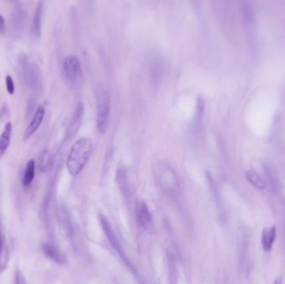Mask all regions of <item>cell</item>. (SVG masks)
Wrapping results in <instances>:
<instances>
[{"mask_svg":"<svg viewBox=\"0 0 285 284\" xmlns=\"http://www.w3.org/2000/svg\"><path fill=\"white\" fill-rule=\"evenodd\" d=\"M97 128L99 133L104 134L108 129L110 122V96L103 85L96 88Z\"/></svg>","mask_w":285,"mask_h":284,"instance_id":"obj_3","label":"cell"},{"mask_svg":"<svg viewBox=\"0 0 285 284\" xmlns=\"http://www.w3.org/2000/svg\"><path fill=\"white\" fill-rule=\"evenodd\" d=\"M43 2H39L35 9V15L33 19L32 33L35 38L40 37L42 29V19H43Z\"/></svg>","mask_w":285,"mask_h":284,"instance_id":"obj_10","label":"cell"},{"mask_svg":"<svg viewBox=\"0 0 285 284\" xmlns=\"http://www.w3.org/2000/svg\"><path fill=\"white\" fill-rule=\"evenodd\" d=\"M283 284L282 277H278L277 279H275V284Z\"/></svg>","mask_w":285,"mask_h":284,"instance_id":"obj_19","label":"cell"},{"mask_svg":"<svg viewBox=\"0 0 285 284\" xmlns=\"http://www.w3.org/2000/svg\"><path fill=\"white\" fill-rule=\"evenodd\" d=\"M93 150V144L88 138H81L73 144L67 159V168L72 176H77L85 167Z\"/></svg>","mask_w":285,"mask_h":284,"instance_id":"obj_1","label":"cell"},{"mask_svg":"<svg viewBox=\"0 0 285 284\" xmlns=\"http://www.w3.org/2000/svg\"><path fill=\"white\" fill-rule=\"evenodd\" d=\"M6 30L5 20L2 14H0V34H4Z\"/></svg>","mask_w":285,"mask_h":284,"instance_id":"obj_18","label":"cell"},{"mask_svg":"<svg viewBox=\"0 0 285 284\" xmlns=\"http://www.w3.org/2000/svg\"><path fill=\"white\" fill-rule=\"evenodd\" d=\"M139 223L142 229L146 230L149 233H152L155 230V224L153 220L152 214L149 211L148 205L144 202H142L139 206V213H138Z\"/></svg>","mask_w":285,"mask_h":284,"instance_id":"obj_7","label":"cell"},{"mask_svg":"<svg viewBox=\"0 0 285 284\" xmlns=\"http://www.w3.org/2000/svg\"><path fill=\"white\" fill-rule=\"evenodd\" d=\"M243 16L247 25H251L253 22V8L250 2L244 1L242 3Z\"/></svg>","mask_w":285,"mask_h":284,"instance_id":"obj_15","label":"cell"},{"mask_svg":"<svg viewBox=\"0 0 285 284\" xmlns=\"http://www.w3.org/2000/svg\"><path fill=\"white\" fill-rule=\"evenodd\" d=\"M155 177L163 191L171 196L179 194V183L173 168L164 162H158L155 166Z\"/></svg>","mask_w":285,"mask_h":284,"instance_id":"obj_2","label":"cell"},{"mask_svg":"<svg viewBox=\"0 0 285 284\" xmlns=\"http://www.w3.org/2000/svg\"><path fill=\"white\" fill-rule=\"evenodd\" d=\"M6 88L10 95H13L15 92V85L13 82V78L10 75H7L5 78Z\"/></svg>","mask_w":285,"mask_h":284,"instance_id":"obj_16","label":"cell"},{"mask_svg":"<svg viewBox=\"0 0 285 284\" xmlns=\"http://www.w3.org/2000/svg\"><path fill=\"white\" fill-rule=\"evenodd\" d=\"M64 74L70 82H75L80 77L82 70L80 60L76 56H68L64 62Z\"/></svg>","mask_w":285,"mask_h":284,"instance_id":"obj_5","label":"cell"},{"mask_svg":"<svg viewBox=\"0 0 285 284\" xmlns=\"http://www.w3.org/2000/svg\"><path fill=\"white\" fill-rule=\"evenodd\" d=\"M43 251L44 254L50 258L51 260L58 263V264H64L66 263V258L63 253L59 251L57 247L50 243H44L43 244Z\"/></svg>","mask_w":285,"mask_h":284,"instance_id":"obj_11","label":"cell"},{"mask_svg":"<svg viewBox=\"0 0 285 284\" xmlns=\"http://www.w3.org/2000/svg\"><path fill=\"white\" fill-rule=\"evenodd\" d=\"M13 125L10 122H6L3 132L0 136V160L3 157L10 144Z\"/></svg>","mask_w":285,"mask_h":284,"instance_id":"obj_9","label":"cell"},{"mask_svg":"<svg viewBox=\"0 0 285 284\" xmlns=\"http://www.w3.org/2000/svg\"><path fill=\"white\" fill-rule=\"evenodd\" d=\"M35 161L30 160L27 163L26 167L24 170V176L22 179V183L24 187L30 186L35 179Z\"/></svg>","mask_w":285,"mask_h":284,"instance_id":"obj_13","label":"cell"},{"mask_svg":"<svg viewBox=\"0 0 285 284\" xmlns=\"http://www.w3.org/2000/svg\"><path fill=\"white\" fill-rule=\"evenodd\" d=\"M277 238V228L276 226L267 227L263 229L261 237V244L265 252H270Z\"/></svg>","mask_w":285,"mask_h":284,"instance_id":"obj_8","label":"cell"},{"mask_svg":"<svg viewBox=\"0 0 285 284\" xmlns=\"http://www.w3.org/2000/svg\"><path fill=\"white\" fill-rule=\"evenodd\" d=\"M245 177L248 179V182L253 186L255 187L256 189H260V190L266 189V183L258 173H256L255 171L249 170L245 173Z\"/></svg>","mask_w":285,"mask_h":284,"instance_id":"obj_14","label":"cell"},{"mask_svg":"<svg viewBox=\"0 0 285 284\" xmlns=\"http://www.w3.org/2000/svg\"><path fill=\"white\" fill-rule=\"evenodd\" d=\"M118 185L120 187V191L122 192L125 199L129 198V183H128V175L124 167H121L118 169L117 176Z\"/></svg>","mask_w":285,"mask_h":284,"instance_id":"obj_12","label":"cell"},{"mask_svg":"<svg viewBox=\"0 0 285 284\" xmlns=\"http://www.w3.org/2000/svg\"><path fill=\"white\" fill-rule=\"evenodd\" d=\"M99 223H100L103 232L105 234L108 241L110 242V245L112 246L115 252H117L120 258L124 263V264L132 272V274L133 275H135V276H138L137 268H135V266L133 265L132 262L128 259L127 255L125 254V252L123 251V247L120 243V240L118 239L117 235L115 234V230L113 229L112 226L110 224V221L108 220V218L105 216L100 215L99 216Z\"/></svg>","mask_w":285,"mask_h":284,"instance_id":"obj_4","label":"cell"},{"mask_svg":"<svg viewBox=\"0 0 285 284\" xmlns=\"http://www.w3.org/2000/svg\"><path fill=\"white\" fill-rule=\"evenodd\" d=\"M16 284H26V280L24 279V275L19 270L16 272Z\"/></svg>","mask_w":285,"mask_h":284,"instance_id":"obj_17","label":"cell"},{"mask_svg":"<svg viewBox=\"0 0 285 284\" xmlns=\"http://www.w3.org/2000/svg\"><path fill=\"white\" fill-rule=\"evenodd\" d=\"M44 116H45V109H44V107L43 105H40V106L38 107L36 112H35L33 120H31L30 124L24 131V138H24V141L30 139L32 137V135L35 134V132L40 128V125L42 124Z\"/></svg>","mask_w":285,"mask_h":284,"instance_id":"obj_6","label":"cell"},{"mask_svg":"<svg viewBox=\"0 0 285 284\" xmlns=\"http://www.w3.org/2000/svg\"><path fill=\"white\" fill-rule=\"evenodd\" d=\"M2 247H3V243H2V239H1V236H0V252H1V250H2Z\"/></svg>","mask_w":285,"mask_h":284,"instance_id":"obj_20","label":"cell"}]
</instances>
